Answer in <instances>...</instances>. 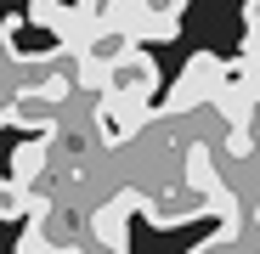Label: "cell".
<instances>
[{"mask_svg": "<svg viewBox=\"0 0 260 254\" xmlns=\"http://www.w3.org/2000/svg\"><path fill=\"white\" fill-rule=\"evenodd\" d=\"M68 107V79H46V85H17L12 102H0V124H17V130H40L51 136L62 124Z\"/></svg>", "mask_w": 260, "mask_h": 254, "instance_id": "obj_1", "label": "cell"}, {"mask_svg": "<svg viewBox=\"0 0 260 254\" xmlns=\"http://www.w3.org/2000/svg\"><path fill=\"white\" fill-rule=\"evenodd\" d=\"M226 85V62L215 57V51H198V57H187V68H181V85L164 96V113L176 119V113H192V107H209L215 102V91Z\"/></svg>", "mask_w": 260, "mask_h": 254, "instance_id": "obj_2", "label": "cell"}, {"mask_svg": "<svg viewBox=\"0 0 260 254\" xmlns=\"http://www.w3.org/2000/svg\"><path fill=\"white\" fill-rule=\"evenodd\" d=\"M153 91H158V62H153V51L130 46L124 57L108 62V85H102V96H119V102H153Z\"/></svg>", "mask_w": 260, "mask_h": 254, "instance_id": "obj_3", "label": "cell"}, {"mask_svg": "<svg viewBox=\"0 0 260 254\" xmlns=\"http://www.w3.org/2000/svg\"><path fill=\"white\" fill-rule=\"evenodd\" d=\"M153 119V102H119V96H96V130L108 147H124L142 136V124Z\"/></svg>", "mask_w": 260, "mask_h": 254, "instance_id": "obj_4", "label": "cell"}, {"mask_svg": "<svg viewBox=\"0 0 260 254\" xmlns=\"http://www.w3.org/2000/svg\"><path fill=\"white\" fill-rule=\"evenodd\" d=\"M51 158H57V153H51V136H34V141H23V147L12 153V181L34 192L40 181H46V169H51Z\"/></svg>", "mask_w": 260, "mask_h": 254, "instance_id": "obj_5", "label": "cell"}, {"mask_svg": "<svg viewBox=\"0 0 260 254\" xmlns=\"http://www.w3.org/2000/svg\"><path fill=\"white\" fill-rule=\"evenodd\" d=\"M181 169H187L181 181H187L192 192H204V198H215V192H226V187H221V175H215V153H209L204 141H192V147L181 153Z\"/></svg>", "mask_w": 260, "mask_h": 254, "instance_id": "obj_6", "label": "cell"}, {"mask_svg": "<svg viewBox=\"0 0 260 254\" xmlns=\"http://www.w3.org/2000/svg\"><path fill=\"white\" fill-rule=\"evenodd\" d=\"M28 209H34V192L17 187L12 175H0V221H28Z\"/></svg>", "mask_w": 260, "mask_h": 254, "instance_id": "obj_7", "label": "cell"}, {"mask_svg": "<svg viewBox=\"0 0 260 254\" xmlns=\"http://www.w3.org/2000/svg\"><path fill=\"white\" fill-rule=\"evenodd\" d=\"M221 153H226V158H238V164H249V158L260 153V136H254V130H226Z\"/></svg>", "mask_w": 260, "mask_h": 254, "instance_id": "obj_8", "label": "cell"}, {"mask_svg": "<svg viewBox=\"0 0 260 254\" xmlns=\"http://www.w3.org/2000/svg\"><path fill=\"white\" fill-rule=\"evenodd\" d=\"M74 12H85V17H96V23H108V12H113V0H68Z\"/></svg>", "mask_w": 260, "mask_h": 254, "instance_id": "obj_9", "label": "cell"}, {"mask_svg": "<svg viewBox=\"0 0 260 254\" xmlns=\"http://www.w3.org/2000/svg\"><path fill=\"white\" fill-rule=\"evenodd\" d=\"M17 254H46V243H40V232H34V226H23V237H17Z\"/></svg>", "mask_w": 260, "mask_h": 254, "instance_id": "obj_10", "label": "cell"}, {"mask_svg": "<svg viewBox=\"0 0 260 254\" xmlns=\"http://www.w3.org/2000/svg\"><path fill=\"white\" fill-rule=\"evenodd\" d=\"M243 28H260V0H249V6H243Z\"/></svg>", "mask_w": 260, "mask_h": 254, "instance_id": "obj_11", "label": "cell"}, {"mask_svg": "<svg viewBox=\"0 0 260 254\" xmlns=\"http://www.w3.org/2000/svg\"><path fill=\"white\" fill-rule=\"evenodd\" d=\"M74 254H108V248H102V243H91V237H85V243H79Z\"/></svg>", "mask_w": 260, "mask_h": 254, "instance_id": "obj_12", "label": "cell"}]
</instances>
